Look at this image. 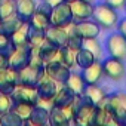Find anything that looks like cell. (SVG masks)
<instances>
[{
  "instance_id": "obj_18",
  "label": "cell",
  "mask_w": 126,
  "mask_h": 126,
  "mask_svg": "<svg viewBox=\"0 0 126 126\" xmlns=\"http://www.w3.org/2000/svg\"><path fill=\"white\" fill-rule=\"evenodd\" d=\"M30 22L28 21H22L19 24V27L14 31V34L11 36V40L14 43L15 47H22V46H28V34H30Z\"/></svg>"
},
{
  "instance_id": "obj_12",
  "label": "cell",
  "mask_w": 126,
  "mask_h": 126,
  "mask_svg": "<svg viewBox=\"0 0 126 126\" xmlns=\"http://www.w3.org/2000/svg\"><path fill=\"white\" fill-rule=\"evenodd\" d=\"M71 14H73V21H83V19H89L94 15V5L86 2V0H73L68 3Z\"/></svg>"
},
{
  "instance_id": "obj_40",
  "label": "cell",
  "mask_w": 126,
  "mask_h": 126,
  "mask_svg": "<svg viewBox=\"0 0 126 126\" xmlns=\"http://www.w3.org/2000/svg\"><path fill=\"white\" fill-rule=\"evenodd\" d=\"M64 0H43V3H46V5H49L50 8H55L56 5H59V3H62Z\"/></svg>"
},
{
  "instance_id": "obj_43",
  "label": "cell",
  "mask_w": 126,
  "mask_h": 126,
  "mask_svg": "<svg viewBox=\"0 0 126 126\" xmlns=\"http://www.w3.org/2000/svg\"><path fill=\"white\" fill-rule=\"evenodd\" d=\"M0 2H3V0H0Z\"/></svg>"
},
{
  "instance_id": "obj_36",
  "label": "cell",
  "mask_w": 126,
  "mask_h": 126,
  "mask_svg": "<svg viewBox=\"0 0 126 126\" xmlns=\"http://www.w3.org/2000/svg\"><path fill=\"white\" fill-rule=\"evenodd\" d=\"M67 46L68 47H71L73 50H80L82 47H83V39L80 37V36H77V34H74V33H71L70 34V37H68V42H67Z\"/></svg>"
},
{
  "instance_id": "obj_7",
  "label": "cell",
  "mask_w": 126,
  "mask_h": 126,
  "mask_svg": "<svg viewBox=\"0 0 126 126\" xmlns=\"http://www.w3.org/2000/svg\"><path fill=\"white\" fill-rule=\"evenodd\" d=\"M108 55L117 59L125 61L126 59V39L120 33H113L105 40Z\"/></svg>"
},
{
  "instance_id": "obj_25",
  "label": "cell",
  "mask_w": 126,
  "mask_h": 126,
  "mask_svg": "<svg viewBox=\"0 0 126 126\" xmlns=\"http://www.w3.org/2000/svg\"><path fill=\"white\" fill-rule=\"evenodd\" d=\"M46 40V33L43 30H36L31 28L30 34H28V46L31 49V53H37L39 47L43 45V42Z\"/></svg>"
},
{
  "instance_id": "obj_23",
  "label": "cell",
  "mask_w": 126,
  "mask_h": 126,
  "mask_svg": "<svg viewBox=\"0 0 126 126\" xmlns=\"http://www.w3.org/2000/svg\"><path fill=\"white\" fill-rule=\"evenodd\" d=\"M74 98V94L64 85V83H61L58 86V91L53 96V105H58V107H64L67 104H70Z\"/></svg>"
},
{
  "instance_id": "obj_38",
  "label": "cell",
  "mask_w": 126,
  "mask_h": 126,
  "mask_svg": "<svg viewBox=\"0 0 126 126\" xmlns=\"http://www.w3.org/2000/svg\"><path fill=\"white\" fill-rule=\"evenodd\" d=\"M117 30H119V33L126 39V18L119 19V22H117Z\"/></svg>"
},
{
  "instance_id": "obj_20",
  "label": "cell",
  "mask_w": 126,
  "mask_h": 126,
  "mask_svg": "<svg viewBox=\"0 0 126 126\" xmlns=\"http://www.w3.org/2000/svg\"><path fill=\"white\" fill-rule=\"evenodd\" d=\"M39 56L42 58V61L45 62H52V61H58V55H59V47L55 46L53 43H50L47 39L43 42V45L39 47Z\"/></svg>"
},
{
  "instance_id": "obj_22",
  "label": "cell",
  "mask_w": 126,
  "mask_h": 126,
  "mask_svg": "<svg viewBox=\"0 0 126 126\" xmlns=\"http://www.w3.org/2000/svg\"><path fill=\"white\" fill-rule=\"evenodd\" d=\"M30 125L33 126H45L49 123V110L45 108V107H40V105H34V110L28 119Z\"/></svg>"
},
{
  "instance_id": "obj_15",
  "label": "cell",
  "mask_w": 126,
  "mask_h": 126,
  "mask_svg": "<svg viewBox=\"0 0 126 126\" xmlns=\"http://www.w3.org/2000/svg\"><path fill=\"white\" fill-rule=\"evenodd\" d=\"M18 83V70L8 67L0 70V92L11 94Z\"/></svg>"
},
{
  "instance_id": "obj_24",
  "label": "cell",
  "mask_w": 126,
  "mask_h": 126,
  "mask_svg": "<svg viewBox=\"0 0 126 126\" xmlns=\"http://www.w3.org/2000/svg\"><path fill=\"white\" fill-rule=\"evenodd\" d=\"M49 125L52 126H68L70 120L67 119L64 110L58 105H53L49 110Z\"/></svg>"
},
{
  "instance_id": "obj_32",
  "label": "cell",
  "mask_w": 126,
  "mask_h": 126,
  "mask_svg": "<svg viewBox=\"0 0 126 126\" xmlns=\"http://www.w3.org/2000/svg\"><path fill=\"white\" fill-rule=\"evenodd\" d=\"M22 21L15 15V16H12V18H9V19H5V21H2L0 22V33H3V34H6V36H12L14 34V31L19 27V24H21Z\"/></svg>"
},
{
  "instance_id": "obj_1",
  "label": "cell",
  "mask_w": 126,
  "mask_h": 126,
  "mask_svg": "<svg viewBox=\"0 0 126 126\" xmlns=\"http://www.w3.org/2000/svg\"><path fill=\"white\" fill-rule=\"evenodd\" d=\"M74 101L77 104L76 107V116H74V125L79 126H92L95 123V113L96 105L89 102L83 95H74Z\"/></svg>"
},
{
  "instance_id": "obj_13",
  "label": "cell",
  "mask_w": 126,
  "mask_h": 126,
  "mask_svg": "<svg viewBox=\"0 0 126 126\" xmlns=\"http://www.w3.org/2000/svg\"><path fill=\"white\" fill-rule=\"evenodd\" d=\"M9 59V67L15 70H21L27 64H30L31 59V49L30 46H22V47H15L14 52L8 56Z\"/></svg>"
},
{
  "instance_id": "obj_2",
  "label": "cell",
  "mask_w": 126,
  "mask_h": 126,
  "mask_svg": "<svg viewBox=\"0 0 126 126\" xmlns=\"http://www.w3.org/2000/svg\"><path fill=\"white\" fill-rule=\"evenodd\" d=\"M107 107L111 111L114 125H126V92H114L107 95Z\"/></svg>"
},
{
  "instance_id": "obj_11",
  "label": "cell",
  "mask_w": 126,
  "mask_h": 126,
  "mask_svg": "<svg viewBox=\"0 0 126 126\" xmlns=\"http://www.w3.org/2000/svg\"><path fill=\"white\" fill-rule=\"evenodd\" d=\"M36 86H37V91H39V99L53 102V96L58 91V82L56 80H53L50 76H47L45 73V76L39 80V83Z\"/></svg>"
},
{
  "instance_id": "obj_42",
  "label": "cell",
  "mask_w": 126,
  "mask_h": 126,
  "mask_svg": "<svg viewBox=\"0 0 126 126\" xmlns=\"http://www.w3.org/2000/svg\"><path fill=\"white\" fill-rule=\"evenodd\" d=\"M86 2H89V3H92V2H94V0H86Z\"/></svg>"
},
{
  "instance_id": "obj_4",
  "label": "cell",
  "mask_w": 126,
  "mask_h": 126,
  "mask_svg": "<svg viewBox=\"0 0 126 126\" xmlns=\"http://www.w3.org/2000/svg\"><path fill=\"white\" fill-rule=\"evenodd\" d=\"M68 30V34L74 33L77 36H80L83 40L85 39H95L99 36L101 33V27L96 21H91V19H83V21H77V22H71L70 25L65 27Z\"/></svg>"
},
{
  "instance_id": "obj_30",
  "label": "cell",
  "mask_w": 126,
  "mask_h": 126,
  "mask_svg": "<svg viewBox=\"0 0 126 126\" xmlns=\"http://www.w3.org/2000/svg\"><path fill=\"white\" fill-rule=\"evenodd\" d=\"M11 110L14 113H16L27 123L30 116H31V113H33V110H34V104H30V102H14Z\"/></svg>"
},
{
  "instance_id": "obj_5",
  "label": "cell",
  "mask_w": 126,
  "mask_h": 126,
  "mask_svg": "<svg viewBox=\"0 0 126 126\" xmlns=\"http://www.w3.org/2000/svg\"><path fill=\"white\" fill-rule=\"evenodd\" d=\"M11 98L14 102H30L37 104L39 101V91L36 85H25V83H16L14 91L11 92Z\"/></svg>"
},
{
  "instance_id": "obj_21",
  "label": "cell",
  "mask_w": 126,
  "mask_h": 126,
  "mask_svg": "<svg viewBox=\"0 0 126 126\" xmlns=\"http://www.w3.org/2000/svg\"><path fill=\"white\" fill-rule=\"evenodd\" d=\"M64 85L74 95H83V92L86 89V82H85V79L80 73H70V76H68V79Z\"/></svg>"
},
{
  "instance_id": "obj_39",
  "label": "cell",
  "mask_w": 126,
  "mask_h": 126,
  "mask_svg": "<svg viewBox=\"0 0 126 126\" xmlns=\"http://www.w3.org/2000/svg\"><path fill=\"white\" fill-rule=\"evenodd\" d=\"M9 67V59H8V55L5 53H0V70H5Z\"/></svg>"
},
{
  "instance_id": "obj_28",
  "label": "cell",
  "mask_w": 126,
  "mask_h": 126,
  "mask_svg": "<svg viewBox=\"0 0 126 126\" xmlns=\"http://www.w3.org/2000/svg\"><path fill=\"white\" fill-rule=\"evenodd\" d=\"M95 59H96V58L94 56V53H92L91 50H88L86 47H82L80 50L76 52V65L80 67L82 70L86 68V67H89Z\"/></svg>"
},
{
  "instance_id": "obj_35",
  "label": "cell",
  "mask_w": 126,
  "mask_h": 126,
  "mask_svg": "<svg viewBox=\"0 0 126 126\" xmlns=\"http://www.w3.org/2000/svg\"><path fill=\"white\" fill-rule=\"evenodd\" d=\"M12 98H11V94H5V92H0V116L5 114L6 111H9L12 108Z\"/></svg>"
},
{
  "instance_id": "obj_9",
  "label": "cell",
  "mask_w": 126,
  "mask_h": 126,
  "mask_svg": "<svg viewBox=\"0 0 126 126\" xmlns=\"http://www.w3.org/2000/svg\"><path fill=\"white\" fill-rule=\"evenodd\" d=\"M50 11H52V8L49 5H46V3L37 5L36 12L28 19L30 27L31 28H36V30H43L45 31L50 25Z\"/></svg>"
},
{
  "instance_id": "obj_8",
  "label": "cell",
  "mask_w": 126,
  "mask_h": 126,
  "mask_svg": "<svg viewBox=\"0 0 126 126\" xmlns=\"http://www.w3.org/2000/svg\"><path fill=\"white\" fill-rule=\"evenodd\" d=\"M73 22V14L70 9V5L67 2H62L52 8L50 11V24L59 25V27H67Z\"/></svg>"
},
{
  "instance_id": "obj_6",
  "label": "cell",
  "mask_w": 126,
  "mask_h": 126,
  "mask_svg": "<svg viewBox=\"0 0 126 126\" xmlns=\"http://www.w3.org/2000/svg\"><path fill=\"white\" fill-rule=\"evenodd\" d=\"M102 71H104V76H107L113 82H120L126 77L125 62L122 59H117V58H113V56L102 61Z\"/></svg>"
},
{
  "instance_id": "obj_16",
  "label": "cell",
  "mask_w": 126,
  "mask_h": 126,
  "mask_svg": "<svg viewBox=\"0 0 126 126\" xmlns=\"http://www.w3.org/2000/svg\"><path fill=\"white\" fill-rule=\"evenodd\" d=\"M86 85H94V83H98L102 76H104V71H102V62L99 59H95L92 64L86 68H83V73H82Z\"/></svg>"
},
{
  "instance_id": "obj_44",
  "label": "cell",
  "mask_w": 126,
  "mask_h": 126,
  "mask_svg": "<svg viewBox=\"0 0 126 126\" xmlns=\"http://www.w3.org/2000/svg\"><path fill=\"white\" fill-rule=\"evenodd\" d=\"M125 9H126V6H125Z\"/></svg>"
},
{
  "instance_id": "obj_29",
  "label": "cell",
  "mask_w": 126,
  "mask_h": 126,
  "mask_svg": "<svg viewBox=\"0 0 126 126\" xmlns=\"http://www.w3.org/2000/svg\"><path fill=\"white\" fill-rule=\"evenodd\" d=\"M16 15V0H3L0 2V22Z\"/></svg>"
},
{
  "instance_id": "obj_41",
  "label": "cell",
  "mask_w": 126,
  "mask_h": 126,
  "mask_svg": "<svg viewBox=\"0 0 126 126\" xmlns=\"http://www.w3.org/2000/svg\"><path fill=\"white\" fill-rule=\"evenodd\" d=\"M64 2H67V3H70V2H73V0H64Z\"/></svg>"
},
{
  "instance_id": "obj_10",
  "label": "cell",
  "mask_w": 126,
  "mask_h": 126,
  "mask_svg": "<svg viewBox=\"0 0 126 126\" xmlns=\"http://www.w3.org/2000/svg\"><path fill=\"white\" fill-rule=\"evenodd\" d=\"M45 71H46L47 76H50L53 80H56L61 85V83L67 82V79L71 73V68L64 65L59 61H52V62H46L45 64Z\"/></svg>"
},
{
  "instance_id": "obj_17",
  "label": "cell",
  "mask_w": 126,
  "mask_h": 126,
  "mask_svg": "<svg viewBox=\"0 0 126 126\" xmlns=\"http://www.w3.org/2000/svg\"><path fill=\"white\" fill-rule=\"evenodd\" d=\"M83 96L89 101V102H92L94 105H101L104 101H105V98H107V92L101 88V86H98V83H94V85H86V89H85V92H83Z\"/></svg>"
},
{
  "instance_id": "obj_31",
  "label": "cell",
  "mask_w": 126,
  "mask_h": 126,
  "mask_svg": "<svg viewBox=\"0 0 126 126\" xmlns=\"http://www.w3.org/2000/svg\"><path fill=\"white\" fill-rule=\"evenodd\" d=\"M0 125H3V126H24L25 122L16 113H14L12 110H9L5 114L0 116Z\"/></svg>"
},
{
  "instance_id": "obj_33",
  "label": "cell",
  "mask_w": 126,
  "mask_h": 126,
  "mask_svg": "<svg viewBox=\"0 0 126 126\" xmlns=\"http://www.w3.org/2000/svg\"><path fill=\"white\" fill-rule=\"evenodd\" d=\"M83 47L91 50L96 59H99L101 55H102V47H101V43L96 40V37L95 39H85L83 40Z\"/></svg>"
},
{
  "instance_id": "obj_26",
  "label": "cell",
  "mask_w": 126,
  "mask_h": 126,
  "mask_svg": "<svg viewBox=\"0 0 126 126\" xmlns=\"http://www.w3.org/2000/svg\"><path fill=\"white\" fill-rule=\"evenodd\" d=\"M107 99V98H105ZM113 123V117H111V111L110 108L107 107L105 101L96 107V113H95V123L94 125H99V126H104V125H110Z\"/></svg>"
},
{
  "instance_id": "obj_3",
  "label": "cell",
  "mask_w": 126,
  "mask_h": 126,
  "mask_svg": "<svg viewBox=\"0 0 126 126\" xmlns=\"http://www.w3.org/2000/svg\"><path fill=\"white\" fill-rule=\"evenodd\" d=\"M94 21H96L99 24L101 28L105 30H111L114 27H117L119 22V14L116 9H113L111 6H108L107 3H98L96 6H94V15H92Z\"/></svg>"
},
{
  "instance_id": "obj_14",
  "label": "cell",
  "mask_w": 126,
  "mask_h": 126,
  "mask_svg": "<svg viewBox=\"0 0 126 126\" xmlns=\"http://www.w3.org/2000/svg\"><path fill=\"white\" fill-rule=\"evenodd\" d=\"M45 33H46V39L50 43H53L55 46H58V47L67 46V42H68L70 34H68V30L65 27H59V25H52L50 24L45 30Z\"/></svg>"
},
{
  "instance_id": "obj_27",
  "label": "cell",
  "mask_w": 126,
  "mask_h": 126,
  "mask_svg": "<svg viewBox=\"0 0 126 126\" xmlns=\"http://www.w3.org/2000/svg\"><path fill=\"white\" fill-rule=\"evenodd\" d=\"M58 61L62 62L64 65L73 68L76 67V50H73L68 46H62L59 47V55H58Z\"/></svg>"
},
{
  "instance_id": "obj_19",
  "label": "cell",
  "mask_w": 126,
  "mask_h": 126,
  "mask_svg": "<svg viewBox=\"0 0 126 126\" xmlns=\"http://www.w3.org/2000/svg\"><path fill=\"white\" fill-rule=\"evenodd\" d=\"M37 9L36 0H16V16L21 21H28Z\"/></svg>"
},
{
  "instance_id": "obj_34",
  "label": "cell",
  "mask_w": 126,
  "mask_h": 126,
  "mask_svg": "<svg viewBox=\"0 0 126 126\" xmlns=\"http://www.w3.org/2000/svg\"><path fill=\"white\" fill-rule=\"evenodd\" d=\"M14 49H15V46H14L11 37L3 34V33H0V53H5L9 56L14 52Z\"/></svg>"
},
{
  "instance_id": "obj_37",
  "label": "cell",
  "mask_w": 126,
  "mask_h": 126,
  "mask_svg": "<svg viewBox=\"0 0 126 126\" xmlns=\"http://www.w3.org/2000/svg\"><path fill=\"white\" fill-rule=\"evenodd\" d=\"M104 3H107L108 6H111L113 9H125L126 6V0H104Z\"/></svg>"
}]
</instances>
